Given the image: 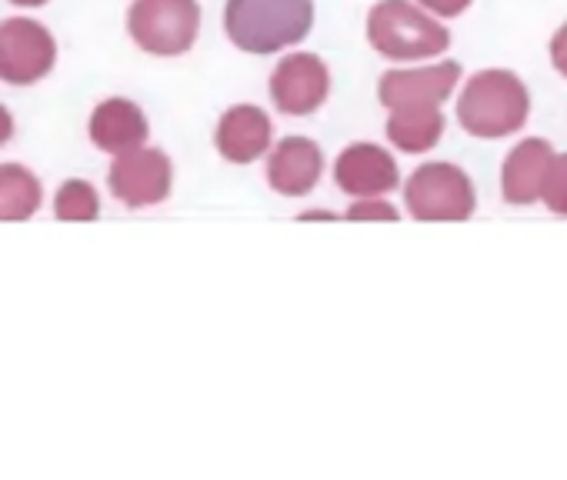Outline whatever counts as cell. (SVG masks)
Masks as SVG:
<instances>
[{
  "label": "cell",
  "instance_id": "7a4b0ae2",
  "mask_svg": "<svg viewBox=\"0 0 567 480\" xmlns=\"http://www.w3.org/2000/svg\"><path fill=\"white\" fill-rule=\"evenodd\" d=\"M530 117V91L527 84L504 67L477 71L471 81H464V91L457 97V124L471 137H511L517 134Z\"/></svg>",
  "mask_w": 567,
  "mask_h": 480
},
{
  "label": "cell",
  "instance_id": "7402d4cb",
  "mask_svg": "<svg viewBox=\"0 0 567 480\" xmlns=\"http://www.w3.org/2000/svg\"><path fill=\"white\" fill-rule=\"evenodd\" d=\"M11 137H14V117L4 104H0V147L11 144Z\"/></svg>",
  "mask_w": 567,
  "mask_h": 480
},
{
  "label": "cell",
  "instance_id": "5b68a950",
  "mask_svg": "<svg viewBox=\"0 0 567 480\" xmlns=\"http://www.w3.org/2000/svg\"><path fill=\"white\" fill-rule=\"evenodd\" d=\"M131 41L154 58H181L197 44L200 4L197 0H134L127 11Z\"/></svg>",
  "mask_w": 567,
  "mask_h": 480
},
{
  "label": "cell",
  "instance_id": "44dd1931",
  "mask_svg": "<svg viewBox=\"0 0 567 480\" xmlns=\"http://www.w3.org/2000/svg\"><path fill=\"white\" fill-rule=\"evenodd\" d=\"M550 67L567 81V24H560L550 38Z\"/></svg>",
  "mask_w": 567,
  "mask_h": 480
},
{
  "label": "cell",
  "instance_id": "9a60e30c",
  "mask_svg": "<svg viewBox=\"0 0 567 480\" xmlns=\"http://www.w3.org/2000/svg\"><path fill=\"white\" fill-rule=\"evenodd\" d=\"M444 114L441 107H401L388 111V140L404 154H427L441 144Z\"/></svg>",
  "mask_w": 567,
  "mask_h": 480
},
{
  "label": "cell",
  "instance_id": "8992f818",
  "mask_svg": "<svg viewBox=\"0 0 567 480\" xmlns=\"http://www.w3.org/2000/svg\"><path fill=\"white\" fill-rule=\"evenodd\" d=\"M58 64L54 34L31 18L0 21V81L14 87H31L44 81Z\"/></svg>",
  "mask_w": 567,
  "mask_h": 480
},
{
  "label": "cell",
  "instance_id": "ba28073f",
  "mask_svg": "<svg viewBox=\"0 0 567 480\" xmlns=\"http://www.w3.org/2000/svg\"><path fill=\"white\" fill-rule=\"evenodd\" d=\"M267 91L280 114L308 117L331 97V67L318 54H284Z\"/></svg>",
  "mask_w": 567,
  "mask_h": 480
},
{
  "label": "cell",
  "instance_id": "7c38bea8",
  "mask_svg": "<svg viewBox=\"0 0 567 480\" xmlns=\"http://www.w3.org/2000/svg\"><path fill=\"white\" fill-rule=\"evenodd\" d=\"M214 147L230 164H250L270 154L274 147V124L264 107L234 104L220 114L214 131Z\"/></svg>",
  "mask_w": 567,
  "mask_h": 480
},
{
  "label": "cell",
  "instance_id": "ac0fdd59",
  "mask_svg": "<svg viewBox=\"0 0 567 480\" xmlns=\"http://www.w3.org/2000/svg\"><path fill=\"white\" fill-rule=\"evenodd\" d=\"M540 204L554 217H567V154H554L544 190H540Z\"/></svg>",
  "mask_w": 567,
  "mask_h": 480
},
{
  "label": "cell",
  "instance_id": "2e32d148",
  "mask_svg": "<svg viewBox=\"0 0 567 480\" xmlns=\"http://www.w3.org/2000/svg\"><path fill=\"white\" fill-rule=\"evenodd\" d=\"M44 200L41 180L21 164H0V220H31Z\"/></svg>",
  "mask_w": 567,
  "mask_h": 480
},
{
  "label": "cell",
  "instance_id": "e0dca14e",
  "mask_svg": "<svg viewBox=\"0 0 567 480\" xmlns=\"http://www.w3.org/2000/svg\"><path fill=\"white\" fill-rule=\"evenodd\" d=\"M54 217L58 220H97L101 217V197L94 190V184L71 177L61 184L58 197H54Z\"/></svg>",
  "mask_w": 567,
  "mask_h": 480
},
{
  "label": "cell",
  "instance_id": "d6986e66",
  "mask_svg": "<svg viewBox=\"0 0 567 480\" xmlns=\"http://www.w3.org/2000/svg\"><path fill=\"white\" fill-rule=\"evenodd\" d=\"M344 217H348V220H401L398 207L388 204L384 197H358V200L348 207Z\"/></svg>",
  "mask_w": 567,
  "mask_h": 480
},
{
  "label": "cell",
  "instance_id": "5bb4252c",
  "mask_svg": "<svg viewBox=\"0 0 567 480\" xmlns=\"http://www.w3.org/2000/svg\"><path fill=\"white\" fill-rule=\"evenodd\" d=\"M87 134H91V144L104 154H127V150H137L147 144V117L144 111L127 101V97H107L94 107L91 121H87Z\"/></svg>",
  "mask_w": 567,
  "mask_h": 480
},
{
  "label": "cell",
  "instance_id": "ffe728a7",
  "mask_svg": "<svg viewBox=\"0 0 567 480\" xmlns=\"http://www.w3.org/2000/svg\"><path fill=\"white\" fill-rule=\"evenodd\" d=\"M417 4H421L424 11H431L434 18L451 21V18H461V14L471 8V0H417Z\"/></svg>",
  "mask_w": 567,
  "mask_h": 480
},
{
  "label": "cell",
  "instance_id": "4fadbf2b",
  "mask_svg": "<svg viewBox=\"0 0 567 480\" xmlns=\"http://www.w3.org/2000/svg\"><path fill=\"white\" fill-rule=\"evenodd\" d=\"M554 160V147L544 137H524L501 167V197L511 207H527L540 200L547 170Z\"/></svg>",
  "mask_w": 567,
  "mask_h": 480
},
{
  "label": "cell",
  "instance_id": "3957f363",
  "mask_svg": "<svg viewBox=\"0 0 567 480\" xmlns=\"http://www.w3.org/2000/svg\"><path fill=\"white\" fill-rule=\"evenodd\" d=\"M368 44L398 64L434 61L447 54L451 31L417 0H378L368 11Z\"/></svg>",
  "mask_w": 567,
  "mask_h": 480
},
{
  "label": "cell",
  "instance_id": "9c48e42d",
  "mask_svg": "<svg viewBox=\"0 0 567 480\" xmlns=\"http://www.w3.org/2000/svg\"><path fill=\"white\" fill-rule=\"evenodd\" d=\"M461 81V64L437 61L427 67H398L388 71L378 84V97L388 111L401 107H441Z\"/></svg>",
  "mask_w": 567,
  "mask_h": 480
},
{
  "label": "cell",
  "instance_id": "52a82bcc",
  "mask_svg": "<svg viewBox=\"0 0 567 480\" xmlns=\"http://www.w3.org/2000/svg\"><path fill=\"white\" fill-rule=\"evenodd\" d=\"M171 184H174L171 157L157 147H147V144L137 150L117 154L111 170H107L111 194L131 210L164 204L171 197Z\"/></svg>",
  "mask_w": 567,
  "mask_h": 480
},
{
  "label": "cell",
  "instance_id": "6da1fadb",
  "mask_svg": "<svg viewBox=\"0 0 567 480\" xmlns=\"http://www.w3.org/2000/svg\"><path fill=\"white\" fill-rule=\"evenodd\" d=\"M315 28V0H227V41L254 58L298 48Z\"/></svg>",
  "mask_w": 567,
  "mask_h": 480
},
{
  "label": "cell",
  "instance_id": "277c9868",
  "mask_svg": "<svg viewBox=\"0 0 567 480\" xmlns=\"http://www.w3.org/2000/svg\"><path fill=\"white\" fill-rule=\"evenodd\" d=\"M408 213L421 223H461L477 210L474 180L447 160L421 164L404 184Z\"/></svg>",
  "mask_w": 567,
  "mask_h": 480
},
{
  "label": "cell",
  "instance_id": "8fae6325",
  "mask_svg": "<svg viewBox=\"0 0 567 480\" xmlns=\"http://www.w3.org/2000/svg\"><path fill=\"white\" fill-rule=\"evenodd\" d=\"M324 174V150L311 137H284L267 154V184L280 197H308Z\"/></svg>",
  "mask_w": 567,
  "mask_h": 480
},
{
  "label": "cell",
  "instance_id": "603a6c76",
  "mask_svg": "<svg viewBox=\"0 0 567 480\" xmlns=\"http://www.w3.org/2000/svg\"><path fill=\"white\" fill-rule=\"evenodd\" d=\"M11 4H18V8H41V4H48V0H11Z\"/></svg>",
  "mask_w": 567,
  "mask_h": 480
},
{
  "label": "cell",
  "instance_id": "30bf717a",
  "mask_svg": "<svg viewBox=\"0 0 567 480\" xmlns=\"http://www.w3.org/2000/svg\"><path fill=\"white\" fill-rule=\"evenodd\" d=\"M334 184L348 197H384L401 187V170L391 150L378 144H351L338 154L334 160Z\"/></svg>",
  "mask_w": 567,
  "mask_h": 480
}]
</instances>
